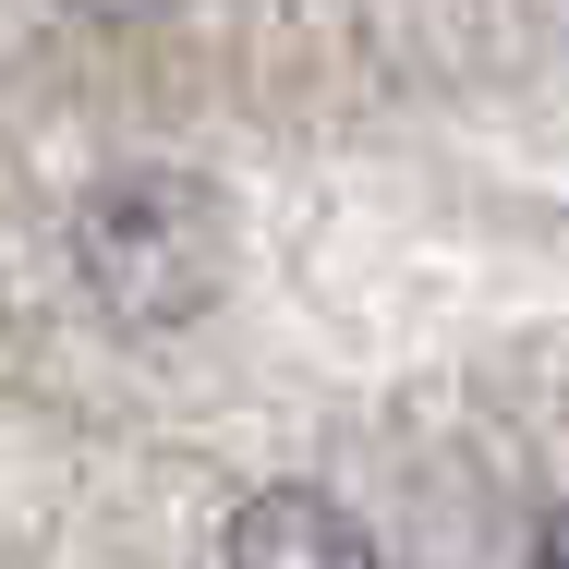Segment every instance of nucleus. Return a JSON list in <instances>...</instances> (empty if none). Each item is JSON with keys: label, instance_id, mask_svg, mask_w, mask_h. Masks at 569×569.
I'll return each mask as SVG.
<instances>
[{"label": "nucleus", "instance_id": "obj_1", "mask_svg": "<svg viewBox=\"0 0 569 569\" xmlns=\"http://www.w3.org/2000/svg\"><path fill=\"white\" fill-rule=\"evenodd\" d=\"M73 267H86V291L121 328H182V316L219 303L230 219L194 170H121V182H98L73 207Z\"/></svg>", "mask_w": 569, "mask_h": 569}, {"label": "nucleus", "instance_id": "obj_2", "mask_svg": "<svg viewBox=\"0 0 569 569\" xmlns=\"http://www.w3.org/2000/svg\"><path fill=\"white\" fill-rule=\"evenodd\" d=\"M219 569H376V546H363V521H351L340 497H316V485H267V497H242Z\"/></svg>", "mask_w": 569, "mask_h": 569}, {"label": "nucleus", "instance_id": "obj_3", "mask_svg": "<svg viewBox=\"0 0 569 569\" xmlns=\"http://www.w3.org/2000/svg\"><path fill=\"white\" fill-rule=\"evenodd\" d=\"M73 12H98V24H158L170 0H73Z\"/></svg>", "mask_w": 569, "mask_h": 569}, {"label": "nucleus", "instance_id": "obj_4", "mask_svg": "<svg viewBox=\"0 0 569 569\" xmlns=\"http://www.w3.org/2000/svg\"><path fill=\"white\" fill-rule=\"evenodd\" d=\"M533 569H569V509L546 521V546H533Z\"/></svg>", "mask_w": 569, "mask_h": 569}]
</instances>
